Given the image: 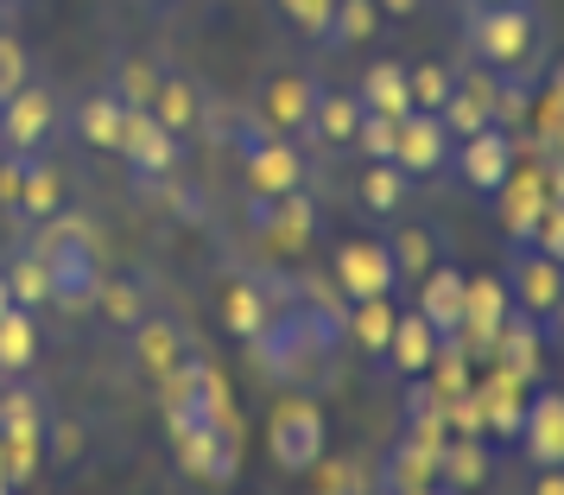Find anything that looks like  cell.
<instances>
[{
	"mask_svg": "<svg viewBox=\"0 0 564 495\" xmlns=\"http://www.w3.org/2000/svg\"><path fill=\"white\" fill-rule=\"evenodd\" d=\"M520 451L533 458V470L564 464V394L558 388H539L527 394V426H520Z\"/></svg>",
	"mask_w": 564,
	"mask_h": 495,
	"instance_id": "16",
	"label": "cell"
},
{
	"mask_svg": "<svg viewBox=\"0 0 564 495\" xmlns=\"http://www.w3.org/2000/svg\"><path fill=\"white\" fill-rule=\"evenodd\" d=\"M432 356H437V331L419 318V305H406V312L393 318V337H387L381 363L406 381V375H425V368H432Z\"/></svg>",
	"mask_w": 564,
	"mask_h": 495,
	"instance_id": "20",
	"label": "cell"
},
{
	"mask_svg": "<svg viewBox=\"0 0 564 495\" xmlns=\"http://www.w3.org/2000/svg\"><path fill=\"white\" fill-rule=\"evenodd\" d=\"M508 292H513V312H527V318H545L558 312V299H564V267L552 261V255H539L533 241H508Z\"/></svg>",
	"mask_w": 564,
	"mask_h": 495,
	"instance_id": "8",
	"label": "cell"
},
{
	"mask_svg": "<svg viewBox=\"0 0 564 495\" xmlns=\"http://www.w3.org/2000/svg\"><path fill=\"white\" fill-rule=\"evenodd\" d=\"M13 13H20V7H7V0H0V26H13Z\"/></svg>",
	"mask_w": 564,
	"mask_h": 495,
	"instance_id": "53",
	"label": "cell"
},
{
	"mask_svg": "<svg viewBox=\"0 0 564 495\" xmlns=\"http://www.w3.org/2000/svg\"><path fill=\"white\" fill-rule=\"evenodd\" d=\"M545 331H552V337H558V343H564V299H558V312L545 318Z\"/></svg>",
	"mask_w": 564,
	"mask_h": 495,
	"instance_id": "51",
	"label": "cell"
},
{
	"mask_svg": "<svg viewBox=\"0 0 564 495\" xmlns=\"http://www.w3.org/2000/svg\"><path fill=\"white\" fill-rule=\"evenodd\" d=\"M425 381H432L444 400H451V394H469V381H476V363L463 356L457 337H437V356H432V368H425Z\"/></svg>",
	"mask_w": 564,
	"mask_h": 495,
	"instance_id": "37",
	"label": "cell"
},
{
	"mask_svg": "<svg viewBox=\"0 0 564 495\" xmlns=\"http://www.w3.org/2000/svg\"><path fill=\"white\" fill-rule=\"evenodd\" d=\"M57 133V96L45 83L13 89V103H0V147L7 153H45V140Z\"/></svg>",
	"mask_w": 564,
	"mask_h": 495,
	"instance_id": "10",
	"label": "cell"
},
{
	"mask_svg": "<svg viewBox=\"0 0 564 495\" xmlns=\"http://www.w3.org/2000/svg\"><path fill=\"white\" fill-rule=\"evenodd\" d=\"M32 83V52L13 39V26H0V103H13V89Z\"/></svg>",
	"mask_w": 564,
	"mask_h": 495,
	"instance_id": "41",
	"label": "cell"
},
{
	"mask_svg": "<svg viewBox=\"0 0 564 495\" xmlns=\"http://www.w3.org/2000/svg\"><path fill=\"white\" fill-rule=\"evenodd\" d=\"M0 495H13V483H7V476H0Z\"/></svg>",
	"mask_w": 564,
	"mask_h": 495,
	"instance_id": "55",
	"label": "cell"
},
{
	"mask_svg": "<svg viewBox=\"0 0 564 495\" xmlns=\"http://www.w3.org/2000/svg\"><path fill=\"white\" fill-rule=\"evenodd\" d=\"M121 121H128V103H115V89L83 96L77 115H70L77 140H83V147H96V153H115V147H121Z\"/></svg>",
	"mask_w": 564,
	"mask_h": 495,
	"instance_id": "27",
	"label": "cell"
},
{
	"mask_svg": "<svg viewBox=\"0 0 564 495\" xmlns=\"http://www.w3.org/2000/svg\"><path fill=\"white\" fill-rule=\"evenodd\" d=\"M495 77H501V71H488V64H469V71H457L451 103L437 108V121L451 128V140H469V133L495 128Z\"/></svg>",
	"mask_w": 564,
	"mask_h": 495,
	"instance_id": "15",
	"label": "cell"
},
{
	"mask_svg": "<svg viewBox=\"0 0 564 495\" xmlns=\"http://www.w3.org/2000/svg\"><path fill=\"white\" fill-rule=\"evenodd\" d=\"M57 209H64V172H57L52 159H39V153H32L26 184H20V204H13V216H20V223H52Z\"/></svg>",
	"mask_w": 564,
	"mask_h": 495,
	"instance_id": "29",
	"label": "cell"
},
{
	"mask_svg": "<svg viewBox=\"0 0 564 495\" xmlns=\"http://www.w3.org/2000/svg\"><path fill=\"white\" fill-rule=\"evenodd\" d=\"M412 287H419V299H412V305H419V318L432 324L437 337H451V331L463 324V292H469V273H463V267H451V261H437L432 273H419Z\"/></svg>",
	"mask_w": 564,
	"mask_h": 495,
	"instance_id": "18",
	"label": "cell"
},
{
	"mask_svg": "<svg viewBox=\"0 0 564 495\" xmlns=\"http://www.w3.org/2000/svg\"><path fill=\"white\" fill-rule=\"evenodd\" d=\"M539 45H545V20H539L533 0L469 7V26H463L469 64H488V71H533Z\"/></svg>",
	"mask_w": 564,
	"mask_h": 495,
	"instance_id": "1",
	"label": "cell"
},
{
	"mask_svg": "<svg viewBox=\"0 0 564 495\" xmlns=\"http://www.w3.org/2000/svg\"><path fill=\"white\" fill-rule=\"evenodd\" d=\"M45 426H52V400L32 388V381H7L0 388V439H39L45 444Z\"/></svg>",
	"mask_w": 564,
	"mask_h": 495,
	"instance_id": "22",
	"label": "cell"
},
{
	"mask_svg": "<svg viewBox=\"0 0 564 495\" xmlns=\"http://www.w3.org/2000/svg\"><path fill=\"white\" fill-rule=\"evenodd\" d=\"M147 7H165V0H147Z\"/></svg>",
	"mask_w": 564,
	"mask_h": 495,
	"instance_id": "57",
	"label": "cell"
},
{
	"mask_svg": "<svg viewBox=\"0 0 564 495\" xmlns=\"http://www.w3.org/2000/svg\"><path fill=\"white\" fill-rule=\"evenodd\" d=\"M280 7V20L292 32H305V39H324V26H330V13H336V0H273Z\"/></svg>",
	"mask_w": 564,
	"mask_h": 495,
	"instance_id": "42",
	"label": "cell"
},
{
	"mask_svg": "<svg viewBox=\"0 0 564 495\" xmlns=\"http://www.w3.org/2000/svg\"><path fill=\"white\" fill-rule=\"evenodd\" d=\"M7 7H20V0H7Z\"/></svg>",
	"mask_w": 564,
	"mask_h": 495,
	"instance_id": "58",
	"label": "cell"
},
{
	"mask_svg": "<svg viewBox=\"0 0 564 495\" xmlns=\"http://www.w3.org/2000/svg\"><path fill=\"white\" fill-rule=\"evenodd\" d=\"M545 147H552V153L564 159V115H558V121H552V133H545Z\"/></svg>",
	"mask_w": 564,
	"mask_h": 495,
	"instance_id": "50",
	"label": "cell"
},
{
	"mask_svg": "<svg viewBox=\"0 0 564 495\" xmlns=\"http://www.w3.org/2000/svg\"><path fill=\"white\" fill-rule=\"evenodd\" d=\"M96 305H102L115 324H128V331H133V324L147 318V287H140L133 273H102V292H96Z\"/></svg>",
	"mask_w": 564,
	"mask_h": 495,
	"instance_id": "36",
	"label": "cell"
},
{
	"mask_svg": "<svg viewBox=\"0 0 564 495\" xmlns=\"http://www.w3.org/2000/svg\"><path fill=\"white\" fill-rule=\"evenodd\" d=\"M393 165L406 179H437L451 165V128L437 115H425V108H412L406 121H400V140H393Z\"/></svg>",
	"mask_w": 564,
	"mask_h": 495,
	"instance_id": "14",
	"label": "cell"
},
{
	"mask_svg": "<svg viewBox=\"0 0 564 495\" xmlns=\"http://www.w3.org/2000/svg\"><path fill=\"white\" fill-rule=\"evenodd\" d=\"M311 108H317V83L305 71H280V77H267V89H260L254 121L285 133V140H299V133H311Z\"/></svg>",
	"mask_w": 564,
	"mask_h": 495,
	"instance_id": "13",
	"label": "cell"
},
{
	"mask_svg": "<svg viewBox=\"0 0 564 495\" xmlns=\"http://www.w3.org/2000/svg\"><path fill=\"white\" fill-rule=\"evenodd\" d=\"M128 356H133V368H140L147 381H159V375H172V368L191 356V331H184L178 318L147 312V318L128 331Z\"/></svg>",
	"mask_w": 564,
	"mask_h": 495,
	"instance_id": "12",
	"label": "cell"
},
{
	"mask_svg": "<svg viewBox=\"0 0 564 495\" xmlns=\"http://www.w3.org/2000/svg\"><path fill=\"white\" fill-rule=\"evenodd\" d=\"M267 451H273V464H280L285 476H305V470L330 451L324 407H317V400H305V394L280 400V407L267 413Z\"/></svg>",
	"mask_w": 564,
	"mask_h": 495,
	"instance_id": "3",
	"label": "cell"
},
{
	"mask_svg": "<svg viewBox=\"0 0 564 495\" xmlns=\"http://www.w3.org/2000/svg\"><path fill=\"white\" fill-rule=\"evenodd\" d=\"M539 255H552V261L564 267V197H552L545 204V216H539V235H533Z\"/></svg>",
	"mask_w": 564,
	"mask_h": 495,
	"instance_id": "45",
	"label": "cell"
},
{
	"mask_svg": "<svg viewBox=\"0 0 564 495\" xmlns=\"http://www.w3.org/2000/svg\"><path fill=\"white\" fill-rule=\"evenodd\" d=\"M26 165H32V153H7V159H0V209H13V204H20Z\"/></svg>",
	"mask_w": 564,
	"mask_h": 495,
	"instance_id": "46",
	"label": "cell"
},
{
	"mask_svg": "<svg viewBox=\"0 0 564 495\" xmlns=\"http://www.w3.org/2000/svg\"><path fill=\"white\" fill-rule=\"evenodd\" d=\"M172 458H178L184 476H197V483H235L241 476V419H204L197 432H184L172 444Z\"/></svg>",
	"mask_w": 564,
	"mask_h": 495,
	"instance_id": "6",
	"label": "cell"
},
{
	"mask_svg": "<svg viewBox=\"0 0 564 495\" xmlns=\"http://www.w3.org/2000/svg\"><path fill=\"white\" fill-rule=\"evenodd\" d=\"M115 153L128 159V172L140 184H159V179L178 172L184 147H178V133L165 128L153 108H128V121H121V147H115Z\"/></svg>",
	"mask_w": 564,
	"mask_h": 495,
	"instance_id": "7",
	"label": "cell"
},
{
	"mask_svg": "<svg viewBox=\"0 0 564 495\" xmlns=\"http://www.w3.org/2000/svg\"><path fill=\"white\" fill-rule=\"evenodd\" d=\"M0 159H7V147H0Z\"/></svg>",
	"mask_w": 564,
	"mask_h": 495,
	"instance_id": "59",
	"label": "cell"
},
{
	"mask_svg": "<svg viewBox=\"0 0 564 495\" xmlns=\"http://www.w3.org/2000/svg\"><path fill=\"white\" fill-rule=\"evenodd\" d=\"M381 7V20H406V13H419V0H375Z\"/></svg>",
	"mask_w": 564,
	"mask_h": 495,
	"instance_id": "49",
	"label": "cell"
},
{
	"mask_svg": "<svg viewBox=\"0 0 564 495\" xmlns=\"http://www.w3.org/2000/svg\"><path fill=\"white\" fill-rule=\"evenodd\" d=\"M387 255H393V267H400V287H406V280H419V273H432V267L444 261V241H437L432 229L406 223V229H387Z\"/></svg>",
	"mask_w": 564,
	"mask_h": 495,
	"instance_id": "32",
	"label": "cell"
},
{
	"mask_svg": "<svg viewBox=\"0 0 564 495\" xmlns=\"http://www.w3.org/2000/svg\"><path fill=\"white\" fill-rule=\"evenodd\" d=\"M393 318H400V305H393V292L387 299H349V343L356 349H368V356H381L387 337H393Z\"/></svg>",
	"mask_w": 564,
	"mask_h": 495,
	"instance_id": "34",
	"label": "cell"
},
{
	"mask_svg": "<svg viewBox=\"0 0 564 495\" xmlns=\"http://www.w3.org/2000/svg\"><path fill=\"white\" fill-rule=\"evenodd\" d=\"M147 108H153L159 121L178 133V140L204 128V89L184 77V71H159V89H153V103H147Z\"/></svg>",
	"mask_w": 564,
	"mask_h": 495,
	"instance_id": "23",
	"label": "cell"
},
{
	"mask_svg": "<svg viewBox=\"0 0 564 495\" xmlns=\"http://www.w3.org/2000/svg\"><path fill=\"white\" fill-rule=\"evenodd\" d=\"M0 312H13V287H7V273H0Z\"/></svg>",
	"mask_w": 564,
	"mask_h": 495,
	"instance_id": "52",
	"label": "cell"
},
{
	"mask_svg": "<svg viewBox=\"0 0 564 495\" xmlns=\"http://www.w3.org/2000/svg\"><path fill=\"white\" fill-rule=\"evenodd\" d=\"M393 140H400V121L393 115H361V128H356V153L361 159H393Z\"/></svg>",
	"mask_w": 564,
	"mask_h": 495,
	"instance_id": "43",
	"label": "cell"
},
{
	"mask_svg": "<svg viewBox=\"0 0 564 495\" xmlns=\"http://www.w3.org/2000/svg\"><path fill=\"white\" fill-rule=\"evenodd\" d=\"M558 115H564V57L552 64V77H545V133H552Z\"/></svg>",
	"mask_w": 564,
	"mask_h": 495,
	"instance_id": "47",
	"label": "cell"
},
{
	"mask_svg": "<svg viewBox=\"0 0 564 495\" xmlns=\"http://www.w3.org/2000/svg\"><path fill=\"white\" fill-rule=\"evenodd\" d=\"M361 96L356 89H324L317 83V108H311V140L324 147H356V128H361Z\"/></svg>",
	"mask_w": 564,
	"mask_h": 495,
	"instance_id": "25",
	"label": "cell"
},
{
	"mask_svg": "<svg viewBox=\"0 0 564 495\" xmlns=\"http://www.w3.org/2000/svg\"><path fill=\"white\" fill-rule=\"evenodd\" d=\"M495 204H501V229L508 241H533L539 235V216H545V165H513V179L495 191Z\"/></svg>",
	"mask_w": 564,
	"mask_h": 495,
	"instance_id": "17",
	"label": "cell"
},
{
	"mask_svg": "<svg viewBox=\"0 0 564 495\" xmlns=\"http://www.w3.org/2000/svg\"><path fill=\"white\" fill-rule=\"evenodd\" d=\"M0 273H7V287H13V305H26V312L52 305V267H45V255H39V248H20V255L0 267Z\"/></svg>",
	"mask_w": 564,
	"mask_h": 495,
	"instance_id": "35",
	"label": "cell"
},
{
	"mask_svg": "<svg viewBox=\"0 0 564 495\" xmlns=\"http://www.w3.org/2000/svg\"><path fill=\"white\" fill-rule=\"evenodd\" d=\"M495 368H508V375H527V381H539L545 375V324L527 312H508V324L495 331V356H488Z\"/></svg>",
	"mask_w": 564,
	"mask_h": 495,
	"instance_id": "19",
	"label": "cell"
},
{
	"mask_svg": "<svg viewBox=\"0 0 564 495\" xmlns=\"http://www.w3.org/2000/svg\"><path fill=\"white\" fill-rule=\"evenodd\" d=\"M216 318H223V331L229 337H260L267 331V318H273V299H267V287L260 280H229L223 287V305H216Z\"/></svg>",
	"mask_w": 564,
	"mask_h": 495,
	"instance_id": "26",
	"label": "cell"
},
{
	"mask_svg": "<svg viewBox=\"0 0 564 495\" xmlns=\"http://www.w3.org/2000/svg\"><path fill=\"white\" fill-rule=\"evenodd\" d=\"M39 255H45V267H52V305H64V312H89L96 305V292H102V255H96V235H89V223L83 216H64L57 209L52 223H39Z\"/></svg>",
	"mask_w": 564,
	"mask_h": 495,
	"instance_id": "2",
	"label": "cell"
},
{
	"mask_svg": "<svg viewBox=\"0 0 564 495\" xmlns=\"http://www.w3.org/2000/svg\"><path fill=\"white\" fill-rule=\"evenodd\" d=\"M533 495H564V464H545L533 476Z\"/></svg>",
	"mask_w": 564,
	"mask_h": 495,
	"instance_id": "48",
	"label": "cell"
},
{
	"mask_svg": "<svg viewBox=\"0 0 564 495\" xmlns=\"http://www.w3.org/2000/svg\"><path fill=\"white\" fill-rule=\"evenodd\" d=\"M488 476H495V451H488V439H463V432H451L444 451H437V483L463 495V489H488Z\"/></svg>",
	"mask_w": 564,
	"mask_h": 495,
	"instance_id": "21",
	"label": "cell"
},
{
	"mask_svg": "<svg viewBox=\"0 0 564 495\" xmlns=\"http://www.w3.org/2000/svg\"><path fill=\"white\" fill-rule=\"evenodd\" d=\"M241 172H248V191L285 197V191H299V184L311 179V159H305L299 140H285V133L248 121V128H241Z\"/></svg>",
	"mask_w": 564,
	"mask_h": 495,
	"instance_id": "4",
	"label": "cell"
},
{
	"mask_svg": "<svg viewBox=\"0 0 564 495\" xmlns=\"http://www.w3.org/2000/svg\"><path fill=\"white\" fill-rule=\"evenodd\" d=\"M406 89H412V108L437 115L451 103V89H457V71L451 64H406Z\"/></svg>",
	"mask_w": 564,
	"mask_h": 495,
	"instance_id": "38",
	"label": "cell"
},
{
	"mask_svg": "<svg viewBox=\"0 0 564 495\" xmlns=\"http://www.w3.org/2000/svg\"><path fill=\"white\" fill-rule=\"evenodd\" d=\"M32 363H39V324L26 305H13V312H0V381L26 375Z\"/></svg>",
	"mask_w": 564,
	"mask_h": 495,
	"instance_id": "30",
	"label": "cell"
},
{
	"mask_svg": "<svg viewBox=\"0 0 564 495\" xmlns=\"http://www.w3.org/2000/svg\"><path fill=\"white\" fill-rule=\"evenodd\" d=\"M527 394H533L527 375H508V368H495V363L476 368V400H482L488 439L520 444V426H527Z\"/></svg>",
	"mask_w": 564,
	"mask_h": 495,
	"instance_id": "11",
	"label": "cell"
},
{
	"mask_svg": "<svg viewBox=\"0 0 564 495\" xmlns=\"http://www.w3.org/2000/svg\"><path fill=\"white\" fill-rule=\"evenodd\" d=\"M108 89H115V103L147 108V103H153V89H159V64H147V57H121Z\"/></svg>",
	"mask_w": 564,
	"mask_h": 495,
	"instance_id": "40",
	"label": "cell"
},
{
	"mask_svg": "<svg viewBox=\"0 0 564 495\" xmlns=\"http://www.w3.org/2000/svg\"><path fill=\"white\" fill-rule=\"evenodd\" d=\"M83 458V419H57L45 426V464H77Z\"/></svg>",
	"mask_w": 564,
	"mask_h": 495,
	"instance_id": "44",
	"label": "cell"
},
{
	"mask_svg": "<svg viewBox=\"0 0 564 495\" xmlns=\"http://www.w3.org/2000/svg\"><path fill=\"white\" fill-rule=\"evenodd\" d=\"M469 7H508V0H469Z\"/></svg>",
	"mask_w": 564,
	"mask_h": 495,
	"instance_id": "54",
	"label": "cell"
},
{
	"mask_svg": "<svg viewBox=\"0 0 564 495\" xmlns=\"http://www.w3.org/2000/svg\"><path fill=\"white\" fill-rule=\"evenodd\" d=\"M451 495H457V489H451ZM463 495H482V489H463Z\"/></svg>",
	"mask_w": 564,
	"mask_h": 495,
	"instance_id": "56",
	"label": "cell"
},
{
	"mask_svg": "<svg viewBox=\"0 0 564 495\" xmlns=\"http://www.w3.org/2000/svg\"><path fill=\"white\" fill-rule=\"evenodd\" d=\"M457 179L476 191V197H495L501 184L513 179V165H520V147H513V133L508 128H482V133H469V140H457Z\"/></svg>",
	"mask_w": 564,
	"mask_h": 495,
	"instance_id": "9",
	"label": "cell"
},
{
	"mask_svg": "<svg viewBox=\"0 0 564 495\" xmlns=\"http://www.w3.org/2000/svg\"><path fill=\"white\" fill-rule=\"evenodd\" d=\"M381 32V7L375 0H336L330 26H324V39L317 45H330V52H356V45H368Z\"/></svg>",
	"mask_w": 564,
	"mask_h": 495,
	"instance_id": "33",
	"label": "cell"
},
{
	"mask_svg": "<svg viewBox=\"0 0 564 495\" xmlns=\"http://www.w3.org/2000/svg\"><path fill=\"white\" fill-rule=\"evenodd\" d=\"M527 108H533V77L527 71H501L495 77V128H520L527 121Z\"/></svg>",
	"mask_w": 564,
	"mask_h": 495,
	"instance_id": "39",
	"label": "cell"
},
{
	"mask_svg": "<svg viewBox=\"0 0 564 495\" xmlns=\"http://www.w3.org/2000/svg\"><path fill=\"white\" fill-rule=\"evenodd\" d=\"M267 241L280 248V255H299L311 235H317V197H311L305 184L299 191H285V197H273V216H267Z\"/></svg>",
	"mask_w": 564,
	"mask_h": 495,
	"instance_id": "24",
	"label": "cell"
},
{
	"mask_svg": "<svg viewBox=\"0 0 564 495\" xmlns=\"http://www.w3.org/2000/svg\"><path fill=\"white\" fill-rule=\"evenodd\" d=\"M361 204H368V216H400L406 209V191H412V179L393 165V159H368L361 165Z\"/></svg>",
	"mask_w": 564,
	"mask_h": 495,
	"instance_id": "31",
	"label": "cell"
},
{
	"mask_svg": "<svg viewBox=\"0 0 564 495\" xmlns=\"http://www.w3.org/2000/svg\"><path fill=\"white\" fill-rule=\"evenodd\" d=\"M330 280L343 299H387V292H400V267L387 255V235H349V241H336Z\"/></svg>",
	"mask_w": 564,
	"mask_h": 495,
	"instance_id": "5",
	"label": "cell"
},
{
	"mask_svg": "<svg viewBox=\"0 0 564 495\" xmlns=\"http://www.w3.org/2000/svg\"><path fill=\"white\" fill-rule=\"evenodd\" d=\"M361 108H375V115H393V121H406L412 115V89H406V64L400 57H381V64H368V77H361Z\"/></svg>",
	"mask_w": 564,
	"mask_h": 495,
	"instance_id": "28",
	"label": "cell"
}]
</instances>
